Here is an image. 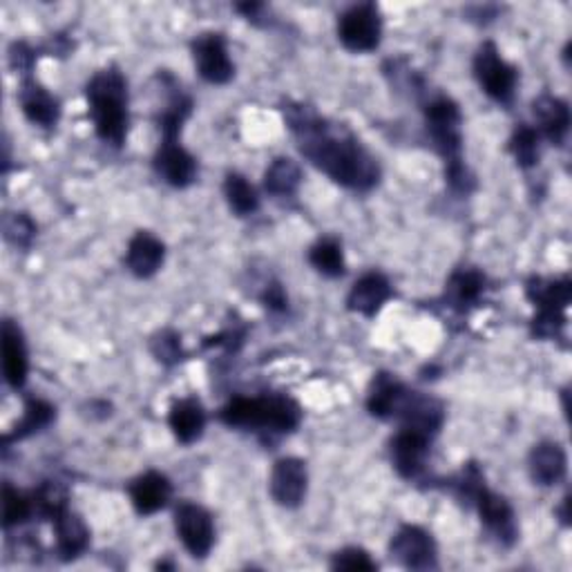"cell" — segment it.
Returning a JSON list of instances; mask_svg holds the SVG:
<instances>
[{"instance_id": "9c48e42d", "label": "cell", "mask_w": 572, "mask_h": 572, "mask_svg": "<svg viewBox=\"0 0 572 572\" xmlns=\"http://www.w3.org/2000/svg\"><path fill=\"white\" fill-rule=\"evenodd\" d=\"M470 506L476 508L481 523L489 535L497 539L499 546L512 548L519 539V523L510 501L497 493H493L487 485H481L478 493L472 497Z\"/></svg>"}, {"instance_id": "7a4b0ae2", "label": "cell", "mask_w": 572, "mask_h": 572, "mask_svg": "<svg viewBox=\"0 0 572 572\" xmlns=\"http://www.w3.org/2000/svg\"><path fill=\"white\" fill-rule=\"evenodd\" d=\"M88 114L97 137L112 148H124L130 128L128 80L119 67L99 70L86 86Z\"/></svg>"}, {"instance_id": "f546056e", "label": "cell", "mask_w": 572, "mask_h": 572, "mask_svg": "<svg viewBox=\"0 0 572 572\" xmlns=\"http://www.w3.org/2000/svg\"><path fill=\"white\" fill-rule=\"evenodd\" d=\"M224 197L228 209L237 217H249L260 209V195L253 184L237 173H228L224 179Z\"/></svg>"}, {"instance_id": "cb8c5ba5", "label": "cell", "mask_w": 572, "mask_h": 572, "mask_svg": "<svg viewBox=\"0 0 572 572\" xmlns=\"http://www.w3.org/2000/svg\"><path fill=\"white\" fill-rule=\"evenodd\" d=\"M405 394L407 387L394 374L381 372L374 376L370 385V394H366V410L381 421H391L398 412Z\"/></svg>"}, {"instance_id": "5b68a950", "label": "cell", "mask_w": 572, "mask_h": 572, "mask_svg": "<svg viewBox=\"0 0 572 572\" xmlns=\"http://www.w3.org/2000/svg\"><path fill=\"white\" fill-rule=\"evenodd\" d=\"M525 296L535 304L533 334L537 338H559L565 326V309L572 300V284L568 277H533L525 284Z\"/></svg>"}, {"instance_id": "8992f818", "label": "cell", "mask_w": 572, "mask_h": 572, "mask_svg": "<svg viewBox=\"0 0 572 572\" xmlns=\"http://www.w3.org/2000/svg\"><path fill=\"white\" fill-rule=\"evenodd\" d=\"M474 76L478 80L481 90L501 105H510L517 92V84H519V72L514 65H510L501 52L497 50L495 43H483L476 54H474V63H472Z\"/></svg>"}, {"instance_id": "e0dca14e", "label": "cell", "mask_w": 572, "mask_h": 572, "mask_svg": "<svg viewBox=\"0 0 572 572\" xmlns=\"http://www.w3.org/2000/svg\"><path fill=\"white\" fill-rule=\"evenodd\" d=\"M0 347H3V374L12 389H23L29 374V358L27 345L21 326L14 320H3V329H0Z\"/></svg>"}, {"instance_id": "4dcf8cb0", "label": "cell", "mask_w": 572, "mask_h": 572, "mask_svg": "<svg viewBox=\"0 0 572 572\" xmlns=\"http://www.w3.org/2000/svg\"><path fill=\"white\" fill-rule=\"evenodd\" d=\"M32 501H34V514L40 519H50V521H54L61 512L70 508L67 487H63L57 481L40 483L32 493Z\"/></svg>"}, {"instance_id": "9a60e30c", "label": "cell", "mask_w": 572, "mask_h": 572, "mask_svg": "<svg viewBox=\"0 0 572 572\" xmlns=\"http://www.w3.org/2000/svg\"><path fill=\"white\" fill-rule=\"evenodd\" d=\"M391 296V282L381 271H370L353 282L347 296V309L364 318H374Z\"/></svg>"}, {"instance_id": "7c38bea8", "label": "cell", "mask_w": 572, "mask_h": 572, "mask_svg": "<svg viewBox=\"0 0 572 572\" xmlns=\"http://www.w3.org/2000/svg\"><path fill=\"white\" fill-rule=\"evenodd\" d=\"M309 487V472L307 463L298 457H284L275 461L269 478V493L273 501L282 508H298Z\"/></svg>"}, {"instance_id": "6da1fadb", "label": "cell", "mask_w": 572, "mask_h": 572, "mask_svg": "<svg viewBox=\"0 0 572 572\" xmlns=\"http://www.w3.org/2000/svg\"><path fill=\"white\" fill-rule=\"evenodd\" d=\"M284 121L296 137L298 150L332 182L356 192H370L378 186L381 166L376 157L349 128L320 116L307 103L294 101L284 105Z\"/></svg>"}, {"instance_id": "277c9868", "label": "cell", "mask_w": 572, "mask_h": 572, "mask_svg": "<svg viewBox=\"0 0 572 572\" xmlns=\"http://www.w3.org/2000/svg\"><path fill=\"white\" fill-rule=\"evenodd\" d=\"M220 421L233 430L258 434H291L302 423L300 405L286 394L235 396L222 410Z\"/></svg>"}, {"instance_id": "83f0119b", "label": "cell", "mask_w": 572, "mask_h": 572, "mask_svg": "<svg viewBox=\"0 0 572 572\" xmlns=\"http://www.w3.org/2000/svg\"><path fill=\"white\" fill-rule=\"evenodd\" d=\"M190 112H192V99L188 95H184L182 88L175 86L169 103L163 105L161 112L157 114V126H159L161 139L163 141H177Z\"/></svg>"}, {"instance_id": "30bf717a", "label": "cell", "mask_w": 572, "mask_h": 572, "mask_svg": "<svg viewBox=\"0 0 572 572\" xmlns=\"http://www.w3.org/2000/svg\"><path fill=\"white\" fill-rule=\"evenodd\" d=\"M389 555L407 570H436L438 548L421 525H402L389 542Z\"/></svg>"}, {"instance_id": "ac0fdd59", "label": "cell", "mask_w": 572, "mask_h": 572, "mask_svg": "<svg viewBox=\"0 0 572 572\" xmlns=\"http://www.w3.org/2000/svg\"><path fill=\"white\" fill-rule=\"evenodd\" d=\"M128 495L135 512L141 517H150L169 506L173 497V485L166 474L150 470L128 485Z\"/></svg>"}, {"instance_id": "7402d4cb", "label": "cell", "mask_w": 572, "mask_h": 572, "mask_svg": "<svg viewBox=\"0 0 572 572\" xmlns=\"http://www.w3.org/2000/svg\"><path fill=\"white\" fill-rule=\"evenodd\" d=\"M533 114L537 119L539 135L550 144L563 146L570 133V108L563 99L552 95H542L533 103Z\"/></svg>"}, {"instance_id": "1f68e13d", "label": "cell", "mask_w": 572, "mask_h": 572, "mask_svg": "<svg viewBox=\"0 0 572 572\" xmlns=\"http://www.w3.org/2000/svg\"><path fill=\"white\" fill-rule=\"evenodd\" d=\"M539 130L527 126V124H517L512 137H510V152L514 161L519 163V169H533L539 163Z\"/></svg>"}, {"instance_id": "ba28073f", "label": "cell", "mask_w": 572, "mask_h": 572, "mask_svg": "<svg viewBox=\"0 0 572 572\" xmlns=\"http://www.w3.org/2000/svg\"><path fill=\"white\" fill-rule=\"evenodd\" d=\"M175 533L192 559H207L215 544V523L207 508L182 501L175 508Z\"/></svg>"}, {"instance_id": "8fae6325", "label": "cell", "mask_w": 572, "mask_h": 572, "mask_svg": "<svg viewBox=\"0 0 572 572\" xmlns=\"http://www.w3.org/2000/svg\"><path fill=\"white\" fill-rule=\"evenodd\" d=\"M192 61L197 74L211 86H224L235 76V65L228 57L226 38L220 32H203L192 40Z\"/></svg>"}, {"instance_id": "836d02e7", "label": "cell", "mask_w": 572, "mask_h": 572, "mask_svg": "<svg viewBox=\"0 0 572 572\" xmlns=\"http://www.w3.org/2000/svg\"><path fill=\"white\" fill-rule=\"evenodd\" d=\"M3 233H5V239L14 244V247L29 249V244L36 237V224L25 213H8L3 222Z\"/></svg>"}, {"instance_id": "d6a6232c", "label": "cell", "mask_w": 572, "mask_h": 572, "mask_svg": "<svg viewBox=\"0 0 572 572\" xmlns=\"http://www.w3.org/2000/svg\"><path fill=\"white\" fill-rule=\"evenodd\" d=\"M34 517V501L32 495L21 493L10 483L3 485V525L5 530L23 525Z\"/></svg>"}, {"instance_id": "f35d334b", "label": "cell", "mask_w": 572, "mask_h": 572, "mask_svg": "<svg viewBox=\"0 0 572 572\" xmlns=\"http://www.w3.org/2000/svg\"><path fill=\"white\" fill-rule=\"evenodd\" d=\"M568 506H570V499L565 497V499H563V503H561V510H559L563 525H568V523H570V521H568V519H570V514H568Z\"/></svg>"}, {"instance_id": "e575fe53", "label": "cell", "mask_w": 572, "mask_h": 572, "mask_svg": "<svg viewBox=\"0 0 572 572\" xmlns=\"http://www.w3.org/2000/svg\"><path fill=\"white\" fill-rule=\"evenodd\" d=\"M150 351L152 356L161 362V364H177L182 358H184V351H182V338L171 332V329H163L159 332L152 340H150Z\"/></svg>"}, {"instance_id": "ffe728a7", "label": "cell", "mask_w": 572, "mask_h": 572, "mask_svg": "<svg viewBox=\"0 0 572 572\" xmlns=\"http://www.w3.org/2000/svg\"><path fill=\"white\" fill-rule=\"evenodd\" d=\"M54 537H57V557L61 561H74L80 555H86L90 548V527L70 508L61 512L54 521Z\"/></svg>"}, {"instance_id": "484cf974", "label": "cell", "mask_w": 572, "mask_h": 572, "mask_svg": "<svg viewBox=\"0 0 572 572\" xmlns=\"http://www.w3.org/2000/svg\"><path fill=\"white\" fill-rule=\"evenodd\" d=\"M54 419H57V407H52L43 398H27L21 421L16 423L12 432L3 436V445L10 447V443H16V440H23L38 432H43L46 427L54 423Z\"/></svg>"}, {"instance_id": "d4e9b609", "label": "cell", "mask_w": 572, "mask_h": 572, "mask_svg": "<svg viewBox=\"0 0 572 572\" xmlns=\"http://www.w3.org/2000/svg\"><path fill=\"white\" fill-rule=\"evenodd\" d=\"M485 294V275L476 269H461L445 284V302L455 311H468Z\"/></svg>"}, {"instance_id": "d6986e66", "label": "cell", "mask_w": 572, "mask_h": 572, "mask_svg": "<svg viewBox=\"0 0 572 572\" xmlns=\"http://www.w3.org/2000/svg\"><path fill=\"white\" fill-rule=\"evenodd\" d=\"M163 260H166V247L150 231H137L135 237L128 241L126 266L135 277H152L163 266Z\"/></svg>"}, {"instance_id": "3957f363", "label": "cell", "mask_w": 572, "mask_h": 572, "mask_svg": "<svg viewBox=\"0 0 572 572\" xmlns=\"http://www.w3.org/2000/svg\"><path fill=\"white\" fill-rule=\"evenodd\" d=\"M427 135L443 157L445 179L455 192L470 195L476 186L474 175L463 161V114L455 99L438 95L425 105Z\"/></svg>"}, {"instance_id": "2e32d148", "label": "cell", "mask_w": 572, "mask_h": 572, "mask_svg": "<svg viewBox=\"0 0 572 572\" xmlns=\"http://www.w3.org/2000/svg\"><path fill=\"white\" fill-rule=\"evenodd\" d=\"M18 103L29 124L38 128H54L59 124V119H61L59 99L32 76L23 78L21 90H18Z\"/></svg>"}, {"instance_id": "5bb4252c", "label": "cell", "mask_w": 572, "mask_h": 572, "mask_svg": "<svg viewBox=\"0 0 572 572\" xmlns=\"http://www.w3.org/2000/svg\"><path fill=\"white\" fill-rule=\"evenodd\" d=\"M152 166L157 175L173 188H188L197 179V161L195 157L177 141H159Z\"/></svg>"}, {"instance_id": "52a82bcc", "label": "cell", "mask_w": 572, "mask_h": 572, "mask_svg": "<svg viewBox=\"0 0 572 572\" xmlns=\"http://www.w3.org/2000/svg\"><path fill=\"white\" fill-rule=\"evenodd\" d=\"M338 38L349 52H374L383 40L381 10L374 3L351 5L338 18Z\"/></svg>"}, {"instance_id": "d590c367", "label": "cell", "mask_w": 572, "mask_h": 572, "mask_svg": "<svg viewBox=\"0 0 572 572\" xmlns=\"http://www.w3.org/2000/svg\"><path fill=\"white\" fill-rule=\"evenodd\" d=\"M332 568L334 570H376L378 563L370 557V552L362 550V548H345L340 552L334 555L332 559Z\"/></svg>"}, {"instance_id": "603a6c76", "label": "cell", "mask_w": 572, "mask_h": 572, "mask_svg": "<svg viewBox=\"0 0 572 572\" xmlns=\"http://www.w3.org/2000/svg\"><path fill=\"white\" fill-rule=\"evenodd\" d=\"M169 427L184 445H192L207 430V410L197 398H179L169 412Z\"/></svg>"}, {"instance_id": "f1b7e54d", "label": "cell", "mask_w": 572, "mask_h": 572, "mask_svg": "<svg viewBox=\"0 0 572 572\" xmlns=\"http://www.w3.org/2000/svg\"><path fill=\"white\" fill-rule=\"evenodd\" d=\"M309 264L324 277H343L347 271L343 244L336 237H320L309 249Z\"/></svg>"}, {"instance_id": "4316f807", "label": "cell", "mask_w": 572, "mask_h": 572, "mask_svg": "<svg viewBox=\"0 0 572 572\" xmlns=\"http://www.w3.org/2000/svg\"><path fill=\"white\" fill-rule=\"evenodd\" d=\"M300 184H302V171L298 163L289 157L273 159V163L264 173V188L275 199L296 197Z\"/></svg>"}, {"instance_id": "44dd1931", "label": "cell", "mask_w": 572, "mask_h": 572, "mask_svg": "<svg viewBox=\"0 0 572 572\" xmlns=\"http://www.w3.org/2000/svg\"><path fill=\"white\" fill-rule=\"evenodd\" d=\"M527 468H530V476H533L535 483H539L544 487L559 485L568 472L565 449L555 440H542L533 447V452H530Z\"/></svg>"}, {"instance_id": "74e56055", "label": "cell", "mask_w": 572, "mask_h": 572, "mask_svg": "<svg viewBox=\"0 0 572 572\" xmlns=\"http://www.w3.org/2000/svg\"><path fill=\"white\" fill-rule=\"evenodd\" d=\"M262 302L269 311H275V313H284L286 309H289V298H286L279 282H271L266 286L264 294H262Z\"/></svg>"}, {"instance_id": "4fadbf2b", "label": "cell", "mask_w": 572, "mask_h": 572, "mask_svg": "<svg viewBox=\"0 0 572 572\" xmlns=\"http://www.w3.org/2000/svg\"><path fill=\"white\" fill-rule=\"evenodd\" d=\"M432 436L421 434L416 430H407L400 427L398 434L391 438L389 445V455L396 472L402 478H416L425 470V461L430 457V447H432Z\"/></svg>"}, {"instance_id": "8d00e7d4", "label": "cell", "mask_w": 572, "mask_h": 572, "mask_svg": "<svg viewBox=\"0 0 572 572\" xmlns=\"http://www.w3.org/2000/svg\"><path fill=\"white\" fill-rule=\"evenodd\" d=\"M34 61H36V52L27 43H14L10 48V65L12 70H16V74H23V78L29 76Z\"/></svg>"}]
</instances>
